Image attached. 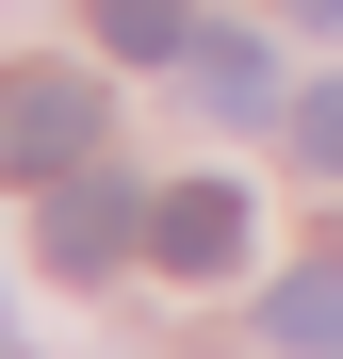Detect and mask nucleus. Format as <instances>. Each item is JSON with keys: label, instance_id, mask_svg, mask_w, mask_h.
<instances>
[{"label": "nucleus", "instance_id": "obj_1", "mask_svg": "<svg viewBox=\"0 0 343 359\" xmlns=\"http://www.w3.org/2000/svg\"><path fill=\"white\" fill-rule=\"evenodd\" d=\"M98 131H114V98L82 82V66H0V180H66V163H98Z\"/></svg>", "mask_w": 343, "mask_h": 359}, {"label": "nucleus", "instance_id": "obj_2", "mask_svg": "<svg viewBox=\"0 0 343 359\" xmlns=\"http://www.w3.org/2000/svg\"><path fill=\"white\" fill-rule=\"evenodd\" d=\"M33 245H49V278H114V262L147 245V196H131L114 163H66V180H49V212H33Z\"/></svg>", "mask_w": 343, "mask_h": 359}, {"label": "nucleus", "instance_id": "obj_3", "mask_svg": "<svg viewBox=\"0 0 343 359\" xmlns=\"http://www.w3.org/2000/svg\"><path fill=\"white\" fill-rule=\"evenodd\" d=\"M147 262H163V278H246V196H229V180L147 196Z\"/></svg>", "mask_w": 343, "mask_h": 359}, {"label": "nucleus", "instance_id": "obj_4", "mask_svg": "<svg viewBox=\"0 0 343 359\" xmlns=\"http://www.w3.org/2000/svg\"><path fill=\"white\" fill-rule=\"evenodd\" d=\"M262 327H278V359H343V262H295L262 294Z\"/></svg>", "mask_w": 343, "mask_h": 359}, {"label": "nucleus", "instance_id": "obj_5", "mask_svg": "<svg viewBox=\"0 0 343 359\" xmlns=\"http://www.w3.org/2000/svg\"><path fill=\"white\" fill-rule=\"evenodd\" d=\"M180 66H196V98L229 114V131H246V114H295V98H278V66H262V49H246V33H196V49H180Z\"/></svg>", "mask_w": 343, "mask_h": 359}, {"label": "nucleus", "instance_id": "obj_6", "mask_svg": "<svg viewBox=\"0 0 343 359\" xmlns=\"http://www.w3.org/2000/svg\"><path fill=\"white\" fill-rule=\"evenodd\" d=\"M98 49L114 66H180L196 49V0H98Z\"/></svg>", "mask_w": 343, "mask_h": 359}, {"label": "nucleus", "instance_id": "obj_7", "mask_svg": "<svg viewBox=\"0 0 343 359\" xmlns=\"http://www.w3.org/2000/svg\"><path fill=\"white\" fill-rule=\"evenodd\" d=\"M278 131H295V163H311V180H343V82H311Z\"/></svg>", "mask_w": 343, "mask_h": 359}, {"label": "nucleus", "instance_id": "obj_8", "mask_svg": "<svg viewBox=\"0 0 343 359\" xmlns=\"http://www.w3.org/2000/svg\"><path fill=\"white\" fill-rule=\"evenodd\" d=\"M311 17H327V33H343V0H311Z\"/></svg>", "mask_w": 343, "mask_h": 359}, {"label": "nucleus", "instance_id": "obj_9", "mask_svg": "<svg viewBox=\"0 0 343 359\" xmlns=\"http://www.w3.org/2000/svg\"><path fill=\"white\" fill-rule=\"evenodd\" d=\"M0 359H17V327H0Z\"/></svg>", "mask_w": 343, "mask_h": 359}]
</instances>
